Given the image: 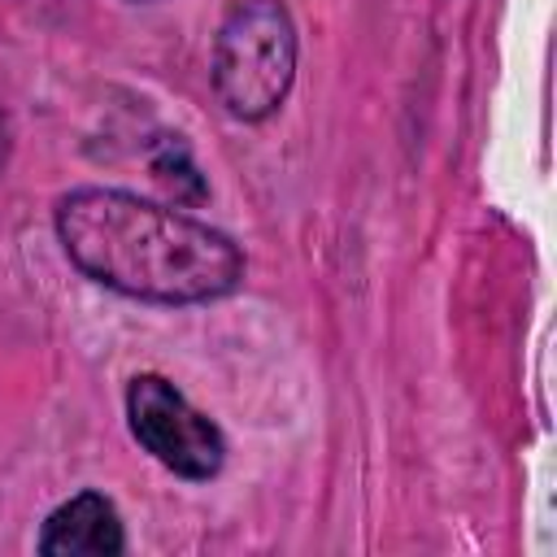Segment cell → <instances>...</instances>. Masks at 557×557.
I'll use <instances>...</instances> for the list:
<instances>
[{
  "label": "cell",
  "mask_w": 557,
  "mask_h": 557,
  "mask_svg": "<svg viewBox=\"0 0 557 557\" xmlns=\"http://www.w3.org/2000/svg\"><path fill=\"white\" fill-rule=\"evenodd\" d=\"M65 257L96 283L161 305H196L239 287L244 252L213 226L113 187H78L57 205Z\"/></svg>",
  "instance_id": "1"
},
{
  "label": "cell",
  "mask_w": 557,
  "mask_h": 557,
  "mask_svg": "<svg viewBox=\"0 0 557 557\" xmlns=\"http://www.w3.org/2000/svg\"><path fill=\"white\" fill-rule=\"evenodd\" d=\"M296 74V26L283 0H235L213 39V87L231 117H270Z\"/></svg>",
  "instance_id": "2"
},
{
  "label": "cell",
  "mask_w": 557,
  "mask_h": 557,
  "mask_svg": "<svg viewBox=\"0 0 557 557\" xmlns=\"http://www.w3.org/2000/svg\"><path fill=\"white\" fill-rule=\"evenodd\" d=\"M131 435L174 474L213 479L226 461V440L213 418H205L170 379L135 374L126 387Z\"/></svg>",
  "instance_id": "3"
},
{
  "label": "cell",
  "mask_w": 557,
  "mask_h": 557,
  "mask_svg": "<svg viewBox=\"0 0 557 557\" xmlns=\"http://www.w3.org/2000/svg\"><path fill=\"white\" fill-rule=\"evenodd\" d=\"M126 535H122V518L113 509V500H104L100 492H78L74 500H65L61 509L48 513L44 531H39V553H122Z\"/></svg>",
  "instance_id": "4"
},
{
  "label": "cell",
  "mask_w": 557,
  "mask_h": 557,
  "mask_svg": "<svg viewBox=\"0 0 557 557\" xmlns=\"http://www.w3.org/2000/svg\"><path fill=\"white\" fill-rule=\"evenodd\" d=\"M148 170L174 196V205H200L209 196V183H205L200 165L191 161V148L183 135H161L148 152Z\"/></svg>",
  "instance_id": "5"
},
{
  "label": "cell",
  "mask_w": 557,
  "mask_h": 557,
  "mask_svg": "<svg viewBox=\"0 0 557 557\" xmlns=\"http://www.w3.org/2000/svg\"><path fill=\"white\" fill-rule=\"evenodd\" d=\"M4 161H9V117L0 109V170H4Z\"/></svg>",
  "instance_id": "6"
}]
</instances>
